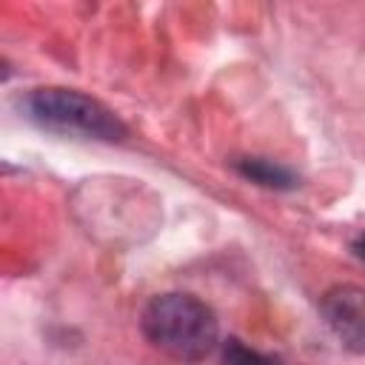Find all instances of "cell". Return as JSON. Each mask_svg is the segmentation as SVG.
Listing matches in <instances>:
<instances>
[{"label":"cell","instance_id":"cell-1","mask_svg":"<svg viewBox=\"0 0 365 365\" xmlns=\"http://www.w3.org/2000/svg\"><path fill=\"white\" fill-rule=\"evenodd\" d=\"M143 334L145 339L180 362L205 359L220 336V325L214 311L191 297V294H160L143 311Z\"/></svg>","mask_w":365,"mask_h":365},{"label":"cell","instance_id":"cell-2","mask_svg":"<svg viewBox=\"0 0 365 365\" xmlns=\"http://www.w3.org/2000/svg\"><path fill=\"white\" fill-rule=\"evenodd\" d=\"M29 117L57 134H80L94 140H123L125 125L100 100L74 88H37L26 100Z\"/></svg>","mask_w":365,"mask_h":365},{"label":"cell","instance_id":"cell-3","mask_svg":"<svg viewBox=\"0 0 365 365\" xmlns=\"http://www.w3.org/2000/svg\"><path fill=\"white\" fill-rule=\"evenodd\" d=\"M319 314L342 348L354 354H365V291L362 288L356 285L331 288L319 302Z\"/></svg>","mask_w":365,"mask_h":365},{"label":"cell","instance_id":"cell-4","mask_svg":"<svg viewBox=\"0 0 365 365\" xmlns=\"http://www.w3.org/2000/svg\"><path fill=\"white\" fill-rule=\"evenodd\" d=\"M234 168L242 177H248L251 182H259L265 188H291L297 182V177L285 165L271 163V160H262V157H240L234 163Z\"/></svg>","mask_w":365,"mask_h":365},{"label":"cell","instance_id":"cell-5","mask_svg":"<svg viewBox=\"0 0 365 365\" xmlns=\"http://www.w3.org/2000/svg\"><path fill=\"white\" fill-rule=\"evenodd\" d=\"M222 365H285V362L279 356L259 354V351H254L245 342H240V339L231 336L222 345Z\"/></svg>","mask_w":365,"mask_h":365},{"label":"cell","instance_id":"cell-6","mask_svg":"<svg viewBox=\"0 0 365 365\" xmlns=\"http://www.w3.org/2000/svg\"><path fill=\"white\" fill-rule=\"evenodd\" d=\"M354 254H356V257L365 262V231H362V234L354 240Z\"/></svg>","mask_w":365,"mask_h":365}]
</instances>
